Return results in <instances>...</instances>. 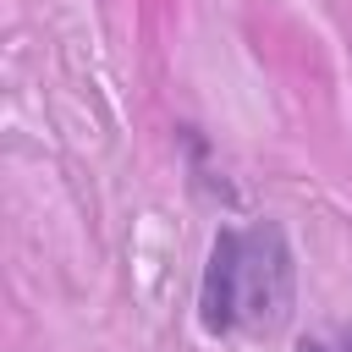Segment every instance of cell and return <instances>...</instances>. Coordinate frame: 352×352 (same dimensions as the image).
<instances>
[{
	"mask_svg": "<svg viewBox=\"0 0 352 352\" xmlns=\"http://www.w3.org/2000/svg\"><path fill=\"white\" fill-rule=\"evenodd\" d=\"M297 352H330V346H324V341H302Z\"/></svg>",
	"mask_w": 352,
	"mask_h": 352,
	"instance_id": "cell-2",
	"label": "cell"
},
{
	"mask_svg": "<svg viewBox=\"0 0 352 352\" xmlns=\"http://www.w3.org/2000/svg\"><path fill=\"white\" fill-rule=\"evenodd\" d=\"M292 297H297V270L280 226H248L214 236L198 286V319L209 336L275 330L286 324Z\"/></svg>",
	"mask_w": 352,
	"mask_h": 352,
	"instance_id": "cell-1",
	"label": "cell"
}]
</instances>
